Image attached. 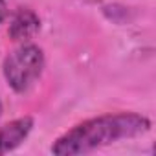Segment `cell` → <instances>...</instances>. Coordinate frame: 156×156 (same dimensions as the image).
I'll return each mask as SVG.
<instances>
[{
    "mask_svg": "<svg viewBox=\"0 0 156 156\" xmlns=\"http://www.w3.org/2000/svg\"><path fill=\"white\" fill-rule=\"evenodd\" d=\"M149 129V118L136 112L103 114L73 125L70 130H66L53 141L51 152L57 156L87 154L96 149L112 145L119 140H130L140 134H145Z\"/></svg>",
    "mask_w": 156,
    "mask_h": 156,
    "instance_id": "1",
    "label": "cell"
},
{
    "mask_svg": "<svg viewBox=\"0 0 156 156\" xmlns=\"http://www.w3.org/2000/svg\"><path fill=\"white\" fill-rule=\"evenodd\" d=\"M44 53L35 44H22L4 61V77L15 92H26L41 77Z\"/></svg>",
    "mask_w": 156,
    "mask_h": 156,
    "instance_id": "2",
    "label": "cell"
},
{
    "mask_svg": "<svg viewBox=\"0 0 156 156\" xmlns=\"http://www.w3.org/2000/svg\"><path fill=\"white\" fill-rule=\"evenodd\" d=\"M31 129H33V118H30V116L13 119L11 123L4 125L0 129V154L15 151L28 138Z\"/></svg>",
    "mask_w": 156,
    "mask_h": 156,
    "instance_id": "3",
    "label": "cell"
},
{
    "mask_svg": "<svg viewBox=\"0 0 156 156\" xmlns=\"http://www.w3.org/2000/svg\"><path fill=\"white\" fill-rule=\"evenodd\" d=\"M39 30H41V19H39V15H37L33 9L20 8V9L15 13V17H13L8 33H9V37H11L13 41L19 42V41H28V39H31Z\"/></svg>",
    "mask_w": 156,
    "mask_h": 156,
    "instance_id": "4",
    "label": "cell"
},
{
    "mask_svg": "<svg viewBox=\"0 0 156 156\" xmlns=\"http://www.w3.org/2000/svg\"><path fill=\"white\" fill-rule=\"evenodd\" d=\"M8 15V4H6V0H0V22H2Z\"/></svg>",
    "mask_w": 156,
    "mask_h": 156,
    "instance_id": "5",
    "label": "cell"
},
{
    "mask_svg": "<svg viewBox=\"0 0 156 156\" xmlns=\"http://www.w3.org/2000/svg\"><path fill=\"white\" fill-rule=\"evenodd\" d=\"M0 116H2V101H0Z\"/></svg>",
    "mask_w": 156,
    "mask_h": 156,
    "instance_id": "6",
    "label": "cell"
}]
</instances>
